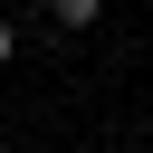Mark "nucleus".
Segmentation results:
<instances>
[{"label":"nucleus","mask_w":153,"mask_h":153,"mask_svg":"<svg viewBox=\"0 0 153 153\" xmlns=\"http://www.w3.org/2000/svg\"><path fill=\"white\" fill-rule=\"evenodd\" d=\"M10 57H19V29H10V19H0V67H10Z\"/></svg>","instance_id":"obj_2"},{"label":"nucleus","mask_w":153,"mask_h":153,"mask_svg":"<svg viewBox=\"0 0 153 153\" xmlns=\"http://www.w3.org/2000/svg\"><path fill=\"white\" fill-rule=\"evenodd\" d=\"M48 19H57V29H96V19H105V0H48Z\"/></svg>","instance_id":"obj_1"}]
</instances>
